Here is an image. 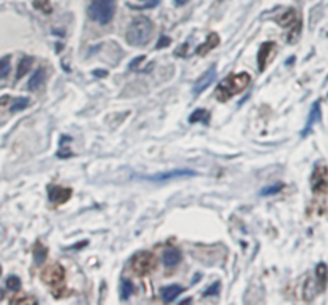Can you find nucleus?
Returning <instances> with one entry per match:
<instances>
[{
	"instance_id": "obj_1",
	"label": "nucleus",
	"mask_w": 328,
	"mask_h": 305,
	"mask_svg": "<svg viewBox=\"0 0 328 305\" xmlns=\"http://www.w3.org/2000/svg\"><path fill=\"white\" fill-rule=\"evenodd\" d=\"M154 35V24L149 18L146 16H136L128 24V29L125 32V40L130 47L143 48L151 42Z\"/></svg>"
},
{
	"instance_id": "obj_2",
	"label": "nucleus",
	"mask_w": 328,
	"mask_h": 305,
	"mask_svg": "<svg viewBox=\"0 0 328 305\" xmlns=\"http://www.w3.org/2000/svg\"><path fill=\"white\" fill-rule=\"evenodd\" d=\"M250 82H252V77L250 74H247V72H240V74H232L226 77L215 90L216 99L220 102H227L230 97L242 93V91L250 85Z\"/></svg>"
},
{
	"instance_id": "obj_3",
	"label": "nucleus",
	"mask_w": 328,
	"mask_h": 305,
	"mask_svg": "<svg viewBox=\"0 0 328 305\" xmlns=\"http://www.w3.org/2000/svg\"><path fill=\"white\" fill-rule=\"evenodd\" d=\"M117 0H93L88 7L90 20L98 24H109L112 21Z\"/></svg>"
},
{
	"instance_id": "obj_4",
	"label": "nucleus",
	"mask_w": 328,
	"mask_h": 305,
	"mask_svg": "<svg viewBox=\"0 0 328 305\" xmlns=\"http://www.w3.org/2000/svg\"><path fill=\"white\" fill-rule=\"evenodd\" d=\"M155 258L152 253L149 251H139L136 253L135 256L131 258V262H130V267L133 273H135L136 277H146L149 275L151 272L155 270Z\"/></svg>"
},
{
	"instance_id": "obj_5",
	"label": "nucleus",
	"mask_w": 328,
	"mask_h": 305,
	"mask_svg": "<svg viewBox=\"0 0 328 305\" xmlns=\"http://www.w3.org/2000/svg\"><path fill=\"white\" fill-rule=\"evenodd\" d=\"M40 278H42V282L50 286V288H54V286L64 284L66 272H64V268L61 265L54 262V264L47 265L44 270H42Z\"/></svg>"
},
{
	"instance_id": "obj_6",
	"label": "nucleus",
	"mask_w": 328,
	"mask_h": 305,
	"mask_svg": "<svg viewBox=\"0 0 328 305\" xmlns=\"http://www.w3.org/2000/svg\"><path fill=\"white\" fill-rule=\"evenodd\" d=\"M311 188L317 195H324L328 192V169L325 164H319V166L314 168L311 176Z\"/></svg>"
},
{
	"instance_id": "obj_7",
	"label": "nucleus",
	"mask_w": 328,
	"mask_h": 305,
	"mask_svg": "<svg viewBox=\"0 0 328 305\" xmlns=\"http://www.w3.org/2000/svg\"><path fill=\"white\" fill-rule=\"evenodd\" d=\"M194 176H197V173L192 171V169L178 168V169H172V171H165V173H159V174H152V176H141V179L152 181V182H163V181L179 179V178H194Z\"/></svg>"
},
{
	"instance_id": "obj_8",
	"label": "nucleus",
	"mask_w": 328,
	"mask_h": 305,
	"mask_svg": "<svg viewBox=\"0 0 328 305\" xmlns=\"http://www.w3.org/2000/svg\"><path fill=\"white\" fill-rule=\"evenodd\" d=\"M276 50H277V45L274 42H266L259 47V51H258V67H259V72H263L266 69V66L269 64V61L274 58L276 54Z\"/></svg>"
},
{
	"instance_id": "obj_9",
	"label": "nucleus",
	"mask_w": 328,
	"mask_h": 305,
	"mask_svg": "<svg viewBox=\"0 0 328 305\" xmlns=\"http://www.w3.org/2000/svg\"><path fill=\"white\" fill-rule=\"evenodd\" d=\"M72 197V190L69 187H61V186H51L48 188V198L53 205H63L66 201H69Z\"/></svg>"
},
{
	"instance_id": "obj_10",
	"label": "nucleus",
	"mask_w": 328,
	"mask_h": 305,
	"mask_svg": "<svg viewBox=\"0 0 328 305\" xmlns=\"http://www.w3.org/2000/svg\"><path fill=\"white\" fill-rule=\"evenodd\" d=\"M215 77H216V67L213 66V67H210V69L206 70L205 74L196 82V85H194V87H192V93H194V96H199L200 93H202V91H205L206 88H208L210 85L213 83Z\"/></svg>"
},
{
	"instance_id": "obj_11",
	"label": "nucleus",
	"mask_w": 328,
	"mask_h": 305,
	"mask_svg": "<svg viewBox=\"0 0 328 305\" xmlns=\"http://www.w3.org/2000/svg\"><path fill=\"white\" fill-rule=\"evenodd\" d=\"M276 21L278 23V26H282L285 29H291V27L298 26V24H301L300 20H298V13L295 8H288L287 11H283Z\"/></svg>"
},
{
	"instance_id": "obj_12",
	"label": "nucleus",
	"mask_w": 328,
	"mask_h": 305,
	"mask_svg": "<svg viewBox=\"0 0 328 305\" xmlns=\"http://www.w3.org/2000/svg\"><path fill=\"white\" fill-rule=\"evenodd\" d=\"M315 284H317L319 292H324L328 284V265L325 262H320L315 267Z\"/></svg>"
},
{
	"instance_id": "obj_13",
	"label": "nucleus",
	"mask_w": 328,
	"mask_h": 305,
	"mask_svg": "<svg viewBox=\"0 0 328 305\" xmlns=\"http://www.w3.org/2000/svg\"><path fill=\"white\" fill-rule=\"evenodd\" d=\"M322 120V112H320V102L317 101V102H314V106H312V109H311V112H309V118H307V123H306V126H304V130H303V133H301V136H307L309 134V131L312 130V126L315 125V123H319V121Z\"/></svg>"
},
{
	"instance_id": "obj_14",
	"label": "nucleus",
	"mask_w": 328,
	"mask_h": 305,
	"mask_svg": "<svg viewBox=\"0 0 328 305\" xmlns=\"http://www.w3.org/2000/svg\"><path fill=\"white\" fill-rule=\"evenodd\" d=\"M218 45H220V35H218L216 32H211L208 37H206V40L203 42V44L200 47H197L196 53L199 54V56H205L208 51L215 50Z\"/></svg>"
},
{
	"instance_id": "obj_15",
	"label": "nucleus",
	"mask_w": 328,
	"mask_h": 305,
	"mask_svg": "<svg viewBox=\"0 0 328 305\" xmlns=\"http://www.w3.org/2000/svg\"><path fill=\"white\" fill-rule=\"evenodd\" d=\"M47 82V72L44 67H39V69H35L34 75L29 78V83H27V88L31 91H37L39 88H42Z\"/></svg>"
},
{
	"instance_id": "obj_16",
	"label": "nucleus",
	"mask_w": 328,
	"mask_h": 305,
	"mask_svg": "<svg viewBox=\"0 0 328 305\" xmlns=\"http://www.w3.org/2000/svg\"><path fill=\"white\" fill-rule=\"evenodd\" d=\"M181 292H184V288L179 284H170V286H163L160 289V296L165 302H173L176 297H178Z\"/></svg>"
},
{
	"instance_id": "obj_17",
	"label": "nucleus",
	"mask_w": 328,
	"mask_h": 305,
	"mask_svg": "<svg viewBox=\"0 0 328 305\" xmlns=\"http://www.w3.org/2000/svg\"><path fill=\"white\" fill-rule=\"evenodd\" d=\"M162 260H163V265L172 268L181 262V253L176 248H168V249H165V253H163Z\"/></svg>"
},
{
	"instance_id": "obj_18",
	"label": "nucleus",
	"mask_w": 328,
	"mask_h": 305,
	"mask_svg": "<svg viewBox=\"0 0 328 305\" xmlns=\"http://www.w3.org/2000/svg\"><path fill=\"white\" fill-rule=\"evenodd\" d=\"M34 64V58L32 56H23V59L20 61V64H18V70H16V80H20L24 75L27 74L29 69L32 67Z\"/></svg>"
},
{
	"instance_id": "obj_19",
	"label": "nucleus",
	"mask_w": 328,
	"mask_h": 305,
	"mask_svg": "<svg viewBox=\"0 0 328 305\" xmlns=\"http://www.w3.org/2000/svg\"><path fill=\"white\" fill-rule=\"evenodd\" d=\"M159 5V0H130L128 7L133 10H151Z\"/></svg>"
},
{
	"instance_id": "obj_20",
	"label": "nucleus",
	"mask_w": 328,
	"mask_h": 305,
	"mask_svg": "<svg viewBox=\"0 0 328 305\" xmlns=\"http://www.w3.org/2000/svg\"><path fill=\"white\" fill-rule=\"evenodd\" d=\"M11 305H37V299L27 294H18L13 299H10Z\"/></svg>"
},
{
	"instance_id": "obj_21",
	"label": "nucleus",
	"mask_w": 328,
	"mask_h": 305,
	"mask_svg": "<svg viewBox=\"0 0 328 305\" xmlns=\"http://www.w3.org/2000/svg\"><path fill=\"white\" fill-rule=\"evenodd\" d=\"M189 121L191 123H199V121H202V123H208L210 121V114L205 111V109H197V111H194L189 117Z\"/></svg>"
},
{
	"instance_id": "obj_22",
	"label": "nucleus",
	"mask_w": 328,
	"mask_h": 305,
	"mask_svg": "<svg viewBox=\"0 0 328 305\" xmlns=\"http://www.w3.org/2000/svg\"><path fill=\"white\" fill-rule=\"evenodd\" d=\"M317 292H319V289H317V284H315V280L307 278V282L304 283V291H303L304 299L306 301H312L314 296L317 294Z\"/></svg>"
},
{
	"instance_id": "obj_23",
	"label": "nucleus",
	"mask_w": 328,
	"mask_h": 305,
	"mask_svg": "<svg viewBox=\"0 0 328 305\" xmlns=\"http://www.w3.org/2000/svg\"><path fill=\"white\" fill-rule=\"evenodd\" d=\"M47 256H48V249L42 245L40 241H37L35 243V246H34V258H35V264H42L45 259H47Z\"/></svg>"
},
{
	"instance_id": "obj_24",
	"label": "nucleus",
	"mask_w": 328,
	"mask_h": 305,
	"mask_svg": "<svg viewBox=\"0 0 328 305\" xmlns=\"http://www.w3.org/2000/svg\"><path fill=\"white\" fill-rule=\"evenodd\" d=\"M31 99L29 97H18V99L13 101V104L10 106V112H20L23 109H26L29 106Z\"/></svg>"
},
{
	"instance_id": "obj_25",
	"label": "nucleus",
	"mask_w": 328,
	"mask_h": 305,
	"mask_svg": "<svg viewBox=\"0 0 328 305\" xmlns=\"http://www.w3.org/2000/svg\"><path fill=\"white\" fill-rule=\"evenodd\" d=\"M34 8L40 10L42 13H45V15H50L53 11L50 0H34Z\"/></svg>"
},
{
	"instance_id": "obj_26",
	"label": "nucleus",
	"mask_w": 328,
	"mask_h": 305,
	"mask_svg": "<svg viewBox=\"0 0 328 305\" xmlns=\"http://www.w3.org/2000/svg\"><path fill=\"white\" fill-rule=\"evenodd\" d=\"M10 74V56L0 59V78H5Z\"/></svg>"
},
{
	"instance_id": "obj_27",
	"label": "nucleus",
	"mask_w": 328,
	"mask_h": 305,
	"mask_svg": "<svg viewBox=\"0 0 328 305\" xmlns=\"http://www.w3.org/2000/svg\"><path fill=\"white\" fill-rule=\"evenodd\" d=\"M283 188V184H274V186H269V187H264L263 190L259 192V195H263V197H267V195H276Z\"/></svg>"
},
{
	"instance_id": "obj_28",
	"label": "nucleus",
	"mask_w": 328,
	"mask_h": 305,
	"mask_svg": "<svg viewBox=\"0 0 328 305\" xmlns=\"http://www.w3.org/2000/svg\"><path fill=\"white\" fill-rule=\"evenodd\" d=\"M7 288L10 291H18V289L21 288V280L18 278V277H15V275L8 277L7 278Z\"/></svg>"
},
{
	"instance_id": "obj_29",
	"label": "nucleus",
	"mask_w": 328,
	"mask_h": 305,
	"mask_svg": "<svg viewBox=\"0 0 328 305\" xmlns=\"http://www.w3.org/2000/svg\"><path fill=\"white\" fill-rule=\"evenodd\" d=\"M133 291H135V288H133L131 282H124L122 283V299H128L133 294Z\"/></svg>"
},
{
	"instance_id": "obj_30",
	"label": "nucleus",
	"mask_w": 328,
	"mask_h": 305,
	"mask_svg": "<svg viewBox=\"0 0 328 305\" xmlns=\"http://www.w3.org/2000/svg\"><path fill=\"white\" fill-rule=\"evenodd\" d=\"M218 292H220V283H213L208 289H206V291L203 292V296H205V297H210V296L218 294Z\"/></svg>"
},
{
	"instance_id": "obj_31",
	"label": "nucleus",
	"mask_w": 328,
	"mask_h": 305,
	"mask_svg": "<svg viewBox=\"0 0 328 305\" xmlns=\"http://www.w3.org/2000/svg\"><path fill=\"white\" fill-rule=\"evenodd\" d=\"M170 44H172V39L170 37H160V40H159V44H157V48H165V47H168Z\"/></svg>"
},
{
	"instance_id": "obj_32",
	"label": "nucleus",
	"mask_w": 328,
	"mask_h": 305,
	"mask_svg": "<svg viewBox=\"0 0 328 305\" xmlns=\"http://www.w3.org/2000/svg\"><path fill=\"white\" fill-rule=\"evenodd\" d=\"M93 75H96V77H106L107 72L106 70H93Z\"/></svg>"
},
{
	"instance_id": "obj_33",
	"label": "nucleus",
	"mask_w": 328,
	"mask_h": 305,
	"mask_svg": "<svg viewBox=\"0 0 328 305\" xmlns=\"http://www.w3.org/2000/svg\"><path fill=\"white\" fill-rule=\"evenodd\" d=\"M189 0H175V5L176 7H183V5H186Z\"/></svg>"
},
{
	"instance_id": "obj_34",
	"label": "nucleus",
	"mask_w": 328,
	"mask_h": 305,
	"mask_svg": "<svg viewBox=\"0 0 328 305\" xmlns=\"http://www.w3.org/2000/svg\"><path fill=\"white\" fill-rule=\"evenodd\" d=\"M10 101V96H3L2 99H0V106H5V102Z\"/></svg>"
},
{
	"instance_id": "obj_35",
	"label": "nucleus",
	"mask_w": 328,
	"mask_h": 305,
	"mask_svg": "<svg viewBox=\"0 0 328 305\" xmlns=\"http://www.w3.org/2000/svg\"><path fill=\"white\" fill-rule=\"evenodd\" d=\"M0 275H2V267H0Z\"/></svg>"
}]
</instances>
